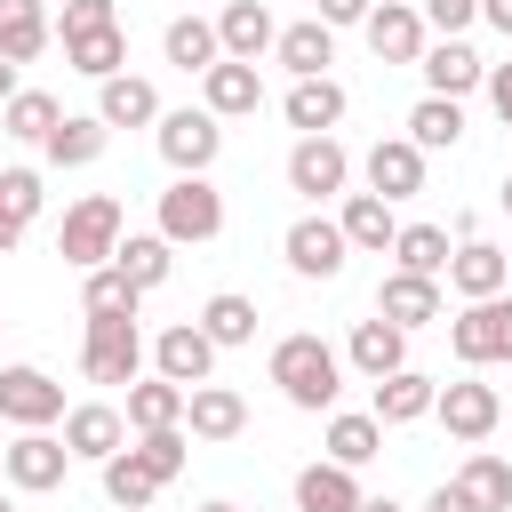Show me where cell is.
<instances>
[{
  "label": "cell",
  "mask_w": 512,
  "mask_h": 512,
  "mask_svg": "<svg viewBox=\"0 0 512 512\" xmlns=\"http://www.w3.org/2000/svg\"><path fill=\"white\" fill-rule=\"evenodd\" d=\"M272 384H280V400H288V408L328 416V408H336V392H344V352H336L328 336L296 328V336H280V344H272Z\"/></svg>",
  "instance_id": "obj_1"
},
{
  "label": "cell",
  "mask_w": 512,
  "mask_h": 512,
  "mask_svg": "<svg viewBox=\"0 0 512 512\" xmlns=\"http://www.w3.org/2000/svg\"><path fill=\"white\" fill-rule=\"evenodd\" d=\"M120 232H128L120 200H112V192H80V200L64 208V224H56V256H64L72 272H96V264H112Z\"/></svg>",
  "instance_id": "obj_2"
},
{
  "label": "cell",
  "mask_w": 512,
  "mask_h": 512,
  "mask_svg": "<svg viewBox=\"0 0 512 512\" xmlns=\"http://www.w3.org/2000/svg\"><path fill=\"white\" fill-rule=\"evenodd\" d=\"M152 144H160V160H168L176 176H208L216 152H224V120H216L208 104H176V112H160Z\"/></svg>",
  "instance_id": "obj_3"
},
{
  "label": "cell",
  "mask_w": 512,
  "mask_h": 512,
  "mask_svg": "<svg viewBox=\"0 0 512 512\" xmlns=\"http://www.w3.org/2000/svg\"><path fill=\"white\" fill-rule=\"evenodd\" d=\"M152 232H168L176 248H208L216 232H224V192L208 184V176H168V192H160V224Z\"/></svg>",
  "instance_id": "obj_4"
},
{
  "label": "cell",
  "mask_w": 512,
  "mask_h": 512,
  "mask_svg": "<svg viewBox=\"0 0 512 512\" xmlns=\"http://www.w3.org/2000/svg\"><path fill=\"white\" fill-rule=\"evenodd\" d=\"M144 360H152V344H144V328L136 320H88V336H80V376L88 384H136L144 376Z\"/></svg>",
  "instance_id": "obj_5"
},
{
  "label": "cell",
  "mask_w": 512,
  "mask_h": 512,
  "mask_svg": "<svg viewBox=\"0 0 512 512\" xmlns=\"http://www.w3.org/2000/svg\"><path fill=\"white\" fill-rule=\"evenodd\" d=\"M448 352H456L464 368L512 360V288H504V296H472V304L448 320Z\"/></svg>",
  "instance_id": "obj_6"
},
{
  "label": "cell",
  "mask_w": 512,
  "mask_h": 512,
  "mask_svg": "<svg viewBox=\"0 0 512 512\" xmlns=\"http://www.w3.org/2000/svg\"><path fill=\"white\" fill-rule=\"evenodd\" d=\"M280 256H288V272H296V280H336V272L352 264V240H344V224H336V216L304 208V216L280 232Z\"/></svg>",
  "instance_id": "obj_7"
},
{
  "label": "cell",
  "mask_w": 512,
  "mask_h": 512,
  "mask_svg": "<svg viewBox=\"0 0 512 512\" xmlns=\"http://www.w3.org/2000/svg\"><path fill=\"white\" fill-rule=\"evenodd\" d=\"M80 456L64 448V432L56 424H40V432H16L8 448H0V472H8V488H24V496H48V488H64V472H72Z\"/></svg>",
  "instance_id": "obj_8"
},
{
  "label": "cell",
  "mask_w": 512,
  "mask_h": 512,
  "mask_svg": "<svg viewBox=\"0 0 512 512\" xmlns=\"http://www.w3.org/2000/svg\"><path fill=\"white\" fill-rule=\"evenodd\" d=\"M0 424L8 432H40V424H64V384L32 360L0 368Z\"/></svg>",
  "instance_id": "obj_9"
},
{
  "label": "cell",
  "mask_w": 512,
  "mask_h": 512,
  "mask_svg": "<svg viewBox=\"0 0 512 512\" xmlns=\"http://www.w3.org/2000/svg\"><path fill=\"white\" fill-rule=\"evenodd\" d=\"M360 40H368V56H376V64H416V56L432 48V24H424V8H416V0H376V8H368V24H360Z\"/></svg>",
  "instance_id": "obj_10"
},
{
  "label": "cell",
  "mask_w": 512,
  "mask_h": 512,
  "mask_svg": "<svg viewBox=\"0 0 512 512\" xmlns=\"http://www.w3.org/2000/svg\"><path fill=\"white\" fill-rule=\"evenodd\" d=\"M432 416L448 424V440H464V448H480L496 424H504V392L496 384H480V376H456V384H440V400H432Z\"/></svg>",
  "instance_id": "obj_11"
},
{
  "label": "cell",
  "mask_w": 512,
  "mask_h": 512,
  "mask_svg": "<svg viewBox=\"0 0 512 512\" xmlns=\"http://www.w3.org/2000/svg\"><path fill=\"white\" fill-rule=\"evenodd\" d=\"M344 184H352V152H344L336 136H296V152H288V192H304V200L320 208V200H344Z\"/></svg>",
  "instance_id": "obj_12"
},
{
  "label": "cell",
  "mask_w": 512,
  "mask_h": 512,
  "mask_svg": "<svg viewBox=\"0 0 512 512\" xmlns=\"http://www.w3.org/2000/svg\"><path fill=\"white\" fill-rule=\"evenodd\" d=\"M152 368H160L168 384H184V392H192V384H208V376H216V336H208L200 320H168V328L152 336Z\"/></svg>",
  "instance_id": "obj_13"
},
{
  "label": "cell",
  "mask_w": 512,
  "mask_h": 512,
  "mask_svg": "<svg viewBox=\"0 0 512 512\" xmlns=\"http://www.w3.org/2000/svg\"><path fill=\"white\" fill-rule=\"evenodd\" d=\"M376 312L400 320V328L416 336V328H432V320L448 312V280H432V272H400V264H392L384 288H376Z\"/></svg>",
  "instance_id": "obj_14"
},
{
  "label": "cell",
  "mask_w": 512,
  "mask_h": 512,
  "mask_svg": "<svg viewBox=\"0 0 512 512\" xmlns=\"http://www.w3.org/2000/svg\"><path fill=\"white\" fill-rule=\"evenodd\" d=\"M424 160H432V152H416L408 136H376L368 160H360V176H368V192H384V200L400 208V200L424 192Z\"/></svg>",
  "instance_id": "obj_15"
},
{
  "label": "cell",
  "mask_w": 512,
  "mask_h": 512,
  "mask_svg": "<svg viewBox=\"0 0 512 512\" xmlns=\"http://www.w3.org/2000/svg\"><path fill=\"white\" fill-rule=\"evenodd\" d=\"M344 368L352 376H392V368H408V328L400 320H384V312H368V320H352V336H344Z\"/></svg>",
  "instance_id": "obj_16"
},
{
  "label": "cell",
  "mask_w": 512,
  "mask_h": 512,
  "mask_svg": "<svg viewBox=\"0 0 512 512\" xmlns=\"http://www.w3.org/2000/svg\"><path fill=\"white\" fill-rule=\"evenodd\" d=\"M64 448H72L80 464L120 456V448H128V408H112V400H80V408H64Z\"/></svg>",
  "instance_id": "obj_17"
},
{
  "label": "cell",
  "mask_w": 512,
  "mask_h": 512,
  "mask_svg": "<svg viewBox=\"0 0 512 512\" xmlns=\"http://www.w3.org/2000/svg\"><path fill=\"white\" fill-rule=\"evenodd\" d=\"M416 72H424V96H472V88H488V56L472 40H432L416 56Z\"/></svg>",
  "instance_id": "obj_18"
},
{
  "label": "cell",
  "mask_w": 512,
  "mask_h": 512,
  "mask_svg": "<svg viewBox=\"0 0 512 512\" xmlns=\"http://www.w3.org/2000/svg\"><path fill=\"white\" fill-rule=\"evenodd\" d=\"M280 112H288V128H296V136H336V120L352 112V96H344V80H336V72H320V80H288Z\"/></svg>",
  "instance_id": "obj_19"
},
{
  "label": "cell",
  "mask_w": 512,
  "mask_h": 512,
  "mask_svg": "<svg viewBox=\"0 0 512 512\" xmlns=\"http://www.w3.org/2000/svg\"><path fill=\"white\" fill-rule=\"evenodd\" d=\"M184 432L192 440H208V448H224V440H240L248 432V400L232 392V384H192V400H184Z\"/></svg>",
  "instance_id": "obj_20"
},
{
  "label": "cell",
  "mask_w": 512,
  "mask_h": 512,
  "mask_svg": "<svg viewBox=\"0 0 512 512\" xmlns=\"http://www.w3.org/2000/svg\"><path fill=\"white\" fill-rule=\"evenodd\" d=\"M160 88L144 80V72H112V80H96V120L104 128H160Z\"/></svg>",
  "instance_id": "obj_21"
},
{
  "label": "cell",
  "mask_w": 512,
  "mask_h": 512,
  "mask_svg": "<svg viewBox=\"0 0 512 512\" xmlns=\"http://www.w3.org/2000/svg\"><path fill=\"white\" fill-rule=\"evenodd\" d=\"M448 288L472 304V296H504L512 288V264H504V248L496 240H480V232H464L456 240V256H448Z\"/></svg>",
  "instance_id": "obj_22"
},
{
  "label": "cell",
  "mask_w": 512,
  "mask_h": 512,
  "mask_svg": "<svg viewBox=\"0 0 512 512\" xmlns=\"http://www.w3.org/2000/svg\"><path fill=\"white\" fill-rule=\"evenodd\" d=\"M360 504H368V488H360V472H352V464L312 456V464L296 472V512H360Z\"/></svg>",
  "instance_id": "obj_23"
},
{
  "label": "cell",
  "mask_w": 512,
  "mask_h": 512,
  "mask_svg": "<svg viewBox=\"0 0 512 512\" xmlns=\"http://www.w3.org/2000/svg\"><path fill=\"white\" fill-rule=\"evenodd\" d=\"M336 224H344L352 256H392V240H400V216H392V200H384V192H344Z\"/></svg>",
  "instance_id": "obj_24"
},
{
  "label": "cell",
  "mask_w": 512,
  "mask_h": 512,
  "mask_svg": "<svg viewBox=\"0 0 512 512\" xmlns=\"http://www.w3.org/2000/svg\"><path fill=\"white\" fill-rule=\"evenodd\" d=\"M272 56H280V72H288V80H320V72L336 64V24H320V16H304V24H280Z\"/></svg>",
  "instance_id": "obj_25"
},
{
  "label": "cell",
  "mask_w": 512,
  "mask_h": 512,
  "mask_svg": "<svg viewBox=\"0 0 512 512\" xmlns=\"http://www.w3.org/2000/svg\"><path fill=\"white\" fill-rule=\"evenodd\" d=\"M200 104H208L216 120H248V112L264 104V80H256V64H240V56L208 64V72H200Z\"/></svg>",
  "instance_id": "obj_26"
},
{
  "label": "cell",
  "mask_w": 512,
  "mask_h": 512,
  "mask_svg": "<svg viewBox=\"0 0 512 512\" xmlns=\"http://www.w3.org/2000/svg\"><path fill=\"white\" fill-rule=\"evenodd\" d=\"M432 400H440V384H432L424 368H392V376H376V392H368V408H376V424H384V432H392V424L432 416Z\"/></svg>",
  "instance_id": "obj_27"
},
{
  "label": "cell",
  "mask_w": 512,
  "mask_h": 512,
  "mask_svg": "<svg viewBox=\"0 0 512 512\" xmlns=\"http://www.w3.org/2000/svg\"><path fill=\"white\" fill-rule=\"evenodd\" d=\"M320 448H328L336 464L368 472V464L384 456V424H376V408H328V432H320Z\"/></svg>",
  "instance_id": "obj_28"
},
{
  "label": "cell",
  "mask_w": 512,
  "mask_h": 512,
  "mask_svg": "<svg viewBox=\"0 0 512 512\" xmlns=\"http://www.w3.org/2000/svg\"><path fill=\"white\" fill-rule=\"evenodd\" d=\"M216 40H224V56L256 64V56L280 40V24H272V8H264V0H224V8H216Z\"/></svg>",
  "instance_id": "obj_29"
},
{
  "label": "cell",
  "mask_w": 512,
  "mask_h": 512,
  "mask_svg": "<svg viewBox=\"0 0 512 512\" xmlns=\"http://www.w3.org/2000/svg\"><path fill=\"white\" fill-rule=\"evenodd\" d=\"M400 136H408L416 152H456V144H464V96H416Z\"/></svg>",
  "instance_id": "obj_30"
},
{
  "label": "cell",
  "mask_w": 512,
  "mask_h": 512,
  "mask_svg": "<svg viewBox=\"0 0 512 512\" xmlns=\"http://www.w3.org/2000/svg\"><path fill=\"white\" fill-rule=\"evenodd\" d=\"M104 144H112V128H104L96 112H64V120L48 128V144H40V152H48V168H96V160H104Z\"/></svg>",
  "instance_id": "obj_31"
},
{
  "label": "cell",
  "mask_w": 512,
  "mask_h": 512,
  "mask_svg": "<svg viewBox=\"0 0 512 512\" xmlns=\"http://www.w3.org/2000/svg\"><path fill=\"white\" fill-rule=\"evenodd\" d=\"M96 472H104V504H112V512H144V504L160 496V472L136 456V440H128L120 456H104Z\"/></svg>",
  "instance_id": "obj_32"
},
{
  "label": "cell",
  "mask_w": 512,
  "mask_h": 512,
  "mask_svg": "<svg viewBox=\"0 0 512 512\" xmlns=\"http://www.w3.org/2000/svg\"><path fill=\"white\" fill-rule=\"evenodd\" d=\"M48 40H56V16H48V0H0V56L32 64Z\"/></svg>",
  "instance_id": "obj_33"
},
{
  "label": "cell",
  "mask_w": 512,
  "mask_h": 512,
  "mask_svg": "<svg viewBox=\"0 0 512 512\" xmlns=\"http://www.w3.org/2000/svg\"><path fill=\"white\" fill-rule=\"evenodd\" d=\"M112 264H120V272H128V280H136V288L152 296V288H160V280L176 272V240H168V232H120Z\"/></svg>",
  "instance_id": "obj_34"
},
{
  "label": "cell",
  "mask_w": 512,
  "mask_h": 512,
  "mask_svg": "<svg viewBox=\"0 0 512 512\" xmlns=\"http://www.w3.org/2000/svg\"><path fill=\"white\" fill-rule=\"evenodd\" d=\"M136 304H144V288H136L120 264L80 272V312H88V320H136Z\"/></svg>",
  "instance_id": "obj_35"
},
{
  "label": "cell",
  "mask_w": 512,
  "mask_h": 512,
  "mask_svg": "<svg viewBox=\"0 0 512 512\" xmlns=\"http://www.w3.org/2000/svg\"><path fill=\"white\" fill-rule=\"evenodd\" d=\"M256 296H240V288H216L208 304H200V328L216 336V352H240V344H256Z\"/></svg>",
  "instance_id": "obj_36"
},
{
  "label": "cell",
  "mask_w": 512,
  "mask_h": 512,
  "mask_svg": "<svg viewBox=\"0 0 512 512\" xmlns=\"http://www.w3.org/2000/svg\"><path fill=\"white\" fill-rule=\"evenodd\" d=\"M184 400H192V392H184V384H168L160 368H152V376H136V384H128V432L184 424Z\"/></svg>",
  "instance_id": "obj_37"
},
{
  "label": "cell",
  "mask_w": 512,
  "mask_h": 512,
  "mask_svg": "<svg viewBox=\"0 0 512 512\" xmlns=\"http://www.w3.org/2000/svg\"><path fill=\"white\" fill-rule=\"evenodd\" d=\"M448 480H456V488H464L480 512H512V464H504L496 448H472V456H464Z\"/></svg>",
  "instance_id": "obj_38"
},
{
  "label": "cell",
  "mask_w": 512,
  "mask_h": 512,
  "mask_svg": "<svg viewBox=\"0 0 512 512\" xmlns=\"http://www.w3.org/2000/svg\"><path fill=\"white\" fill-rule=\"evenodd\" d=\"M160 56H168L176 72H208V64H224V40H216L208 16H176V24L160 32Z\"/></svg>",
  "instance_id": "obj_39"
},
{
  "label": "cell",
  "mask_w": 512,
  "mask_h": 512,
  "mask_svg": "<svg viewBox=\"0 0 512 512\" xmlns=\"http://www.w3.org/2000/svg\"><path fill=\"white\" fill-rule=\"evenodd\" d=\"M64 64H72L80 80H112V72H128V32H120V24L80 32V40H64Z\"/></svg>",
  "instance_id": "obj_40"
},
{
  "label": "cell",
  "mask_w": 512,
  "mask_h": 512,
  "mask_svg": "<svg viewBox=\"0 0 512 512\" xmlns=\"http://www.w3.org/2000/svg\"><path fill=\"white\" fill-rule=\"evenodd\" d=\"M56 120H64V104H56L48 88H16V96L0 104V136H16V144H48Z\"/></svg>",
  "instance_id": "obj_41"
},
{
  "label": "cell",
  "mask_w": 512,
  "mask_h": 512,
  "mask_svg": "<svg viewBox=\"0 0 512 512\" xmlns=\"http://www.w3.org/2000/svg\"><path fill=\"white\" fill-rule=\"evenodd\" d=\"M448 256H456L448 224H400V240H392V264H400V272H432V280H448Z\"/></svg>",
  "instance_id": "obj_42"
},
{
  "label": "cell",
  "mask_w": 512,
  "mask_h": 512,
  "mask_svg": "<svg viewBox=\"0 0 512 512\" xmlns=\"http://www.w3.org/2000/svg\"><path fill=\"white\" fill-rule=\"evenodd\" d=\"M136 456H144V464L160 472V488H168V480H176V472L192 464V432H184V424H160V432H136Z\"/></svg>",
  "instance_id": "obj_43"
},
{
  "label": "cell",
  "mask_w": 512,
  "mask_h": 512,
  "mask_svg": "<svg viewBox=\"0 0 512 512\" xmlns=\"http://www.w3.org/2000/svg\"><path fill=\"white\" fill-rule=\"evenodd\" d=\"M0 208H8L16 224H32V216L48 208V184H40V168H0Z\"/></svg>",
  "instance_id": "obj_44"
},
{
  "label": "cell",
  "mask_w": 512,
  "mask_h": 512,
  "mask_svg": "<svg viewBox=\"0 0 512 512\" xmlns=\"http://www.w3.org/2000/svg\"><path fill=\"white\" fill-rule=\"evenodd\" d=\"M104 24H120L112 0H64L56 8V40H80V32H104Z\"/></svg>",
  "instance_id": "obj_45"
},
{
  "label": "cell",
  "mask_w": 512,
  "mask_h": 512,
  "mask_svg": "<svg viewBox=\"0 0 512 512\" xmlns=\"http://www.w3.org/2000/svg\"><path fill=\"white\" fill-rule=\"evenodd\" d=\"M416 8H424L432 40H464V32L480 24V0H416Z\"/></svg>",
  "instance_id": "obj_46"
},
{
  "label": "cell",
  "mask_w": 512,
  "mask_h": 512,
  "mask_svg": "<svg viewBox=\"0 0 512 512\" xmlns=\"http://www.w3.org/2000/svg\"><path fill=\"white\" fill-rule=\"evenodd\" d=\"M368 8H376V0H312V16L336 24V32H344V24H368Z\"/></svg>",
  "instance_id": "obj_47"
},
{
  "label": "cell",
  "mask_w": 512,
  "mask_h": 512,
  "mask_svg": "<svg viewBox=\"0 0 512 512\" xmlns=\"http://www.w3.org/2000/svg\"><path fill=\"white\" fill-rule=\"evenodd\" d=\"M488 112L512 128V64H488Z\"/></svg>",
  "instance_id": "obj_48"
},
{
  "label": "cell",
  "mask_w": 512,
  "mask_h": 512,
  "mask_svg": "<svg viewBox=\"0 0 512 512\" xmlns=\"http://www.w3.org/2000/svg\"><path fill=\"white\" fill-rule=\"evenodd\" d=\"M424 512H480V504H472V496H464V488H456V480H440V488H432V496H424Z\"/></svg>",
  "instance_id": "obj_49"
},
{
  "label": "cell",
  "mask_w": 512,
  "mask_h": 512,
  "mask_svg": "<svg viewBox=\"0 0 512 512\" xmlns=\"http://www.w3.org/2000/svg\"><path fill=\"white\" fill-rule=\"evenodd\" d=\"M480 24H496V32L512 40V0H480Z\"/></svg>",
  "instance_id": "obj_50"
},
{
  "label": "cell",
  "mask_w": 512,
  "mask_h": 512,
  "mask_svg": "<svg viewBox=\"0 0 512 512\" xmlns=\"http://www.w3.org/2000/svg\"><path fill=\"white\" fill-rule=\"evenodd\" d=\"M16 72H24V64H16V56H0V104H8V96H16V88H24V80H16Z\"/></svg>",
  "instance_id": "obj_51"
},
{
  "label": "cell",
  "mask_w": 512,
  "mask_h": 512,
  "mask_svg": "<svg viewBox=\"0 0 512 512\" xmlns=\"http://www.w3.org/2000/svg\"><path fill=\"white\" fill-rule=\"evenodd\" d=\"M16 240H24V224H16L8 208H0V256H16Z\"/></svg>",
  "instance_id": "obj_52"
},
{
  "label": "cell",
  "mask_w": 512,
  "mask_h": 512,
  "mask_svg": "<svg viewBox=\"0 0 512 512\" xmlns=\"http://www.w3.org/2000/svg\"><path fill=\"white\" fill-rule=\"evenodd\" d=\"M496 208H504V216H512V168H504V184H496Z\"/></svg>",
  "instance_id": "obj_53"
},
{
  "label": "cell",
  "mask_w": 512,
  "mask_h": 512,
  "mask_svg": "<svg viewBox=\"0 0 512 512\" xmlns=\"http://www.w3.org/2000/svg\"><path fill=\"white\" fill-rule=\"evenodd\" d=\"M360 512H408V504H392V496H368V504H360Z\"/></svg>",
  "instance_id": "obj_54"
},
{
  "label": "cell",
  "mask_w": 512,
  "mask_h": 512,
  "mask_svg": "<svg viewBox=\"0 0 512 512\" xmlns=\"http://www.w3.org/2000/svg\"><path fill=\"white\" fill-rule=\"evenodd\" d=\"M200 512H240V504H224V496H216V504H200Z\"/></svg>",
  "instance_id": "obj_55"
},
{
  "label": "cell",
  "mask_w": 512,
  "mask_h": 512,
  "mask_svg": "<svg viewBox=\"0 0 512 512\" xmlns=\"http://www.w3.org/2000/svg\"><path fill=\"white\" fill-rule=\"evenodd\" d=\"M0 512H16V496H0Z\"/></svg>",
  "instance_id": "obj_56"
},
{
  "label": "cell",
  "mask_w": 512,
  "mask_h": 512,
  "mask_svg": "<svg viewBox=\"0 0 512 512\" xmlns=\"http://www.w3.org/2000/svg\"><path fill=\"white\" fill-rule=\"evenodd\" d=\"M504 264H512V248H504Z\"/></svg>",
  "instance_id": "obj_57"
},
{
  "label": "cell",
  "mask_w": 512,
  "mask_h": 512,
  "mask_svg": "<svg viewBox=\"0 0 512 512\" xmlns=\"http://www.w3.org/2000/svg\"><path fill=\"white\" fill-rule=\"evenodd\" d=\"M144 512H152V504H144Z\"/></svg>",
  "instance_id": "obj_58"
},
{
  "label": "cell",
  "mask_w": 512,
  "mask_h": 512,
  "mask_svg": "<svg viewBox=\"0 0 512 512\" xmlns=\"http://www.w3.org/2000/svg\"><path fill=\"white\" fill-rule=\"evenodd\" d=\"M0 328H8V320H0Z\"/></svg>",
  "instance_id": "obj_59"
}]
</instances>
